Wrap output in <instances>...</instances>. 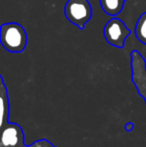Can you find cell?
I'll use <instances>...</instances> for the list:
<instances>
[{
    "label": "cell",
    "instance_id": "5",
    "mask_svg": "<svg viewBox=\"0 0 146 147\" xmlns=\"http://www.w3.org/2000/svg\"><path fill=\"white\" fill-rule=\"evenodd\" d=\"M24 134L18 124L6 123L2 128L0 135V145L2 147H21L23 146Z\"/></svg>",
    "mask_w": 146,
    "mask_h": 147
},
{
    "label": "cell",
    "instance_id": "4",
    "mask_svg": "<svg viewBox=\"0 0 146 147\" xmlns=\"http://www.w3.org/2000/svg\"><path fill=\"white\" fill-rule=\"evenodd\" d=\"M131 79L146 103V60L137 50L131 51Z\"/></svg>",
    "mask_w": 146,
    "mask_h": 147
},
{
    "label": "cell",
    "instance_id": "1",
    "mask_svg": "<svg viewBox=\"0 0 146 147\" xmlns=\"http://www.w3.org/2000/svg\"><path fill=\"white\" fill-rule=\"evenodd\" d=\"M0 43L9 52L19 53L27 45V34L17 22H7L0 25Z\"/></svg>",
    "mask_w": 146,
    "mask_h": 147
},
{
    "label": "cell",
    "instance_id": "7",
    "mask_svg": "<svg viewBox=\"0 0 146 147\" xmlns=\"http://www.w3.org/2000/svg\"><path fill=\"white\" fill-rule=\"evenodd\" d=\"M134 34L142 44L146 45V12L139 16L134 28Z\"/></svg>",
    "mask_w": 146,
    "mask_h": 147
},
{
    "label": "cell",
    "instance_id": "10",
    "mask_svg": "<svg viewBox=\"0 0 146 147\" xmlns=\"http://www.w3.org/2000/svg\"><path fill=\"white\" fill-rule=\"evenodd\" d=\"M25 147H31V145H29V146H25Z\"/></svg>",
    "mask_w": 146,
    "mask_h": 147
},
{
    "label": "cell",
    "instance_id": "2",
    "mask_svg": "<svg viewBox=\"0 0 146 147\" xmlns=\"http://www.w3.org/2000/svg\"><path fill=\"white\" fill-rule=\"evenodd\" d=\"M64 15L69 22L83 29L92 17V6L88 0H68L64 6Z\"/></svg>",
    "mask_w": 146,
    "mask_h": 147
},
{
    "label": "cell",
    "instance_id": "6",
    "mask_svg": "<svg viewBox=\"0 0 146 147\" xmlns=\"http://www.w3.org/2000/svg\"><path fill=\"white\" fill-rule=\"evenodd\" d=\"M126 1L127 0H100V5L106 14L115 16L122 11Z\"/></svg>",
    "mask_w": 146,
    "mask_h": 147
},
{
    "label": "cell",
    "instance_id": "9",
    "mask_svg": "<svg viewBox=\"0 0 146 147\" xmlns=\"http://www.w3.org/2000/svg\"><path fill=\"white\" fill-rule=\"evenodd\" d=\"M31 147H56V146H54L52 143L47 141L46 139H41L34 142L33 144H31Z\"/></svg>",
    "mask_w": 146,
    "mask_h": 147
},
{
    "label": "cell",
    "instance_id": "3",
    "mask_svg": "<svg viewBox=\"0 0 146 147\" xmlns=\"http://www.w3.org/2000/svg\"><path fill=\"white\" fill-rule=\"evenodd\" d=\"M130 33V29L126 27L124 22L116 17L111 18L103 28V35L106 41L117 48L124 47L125 39Z\"/></svg>",
    "mask_w": 146,
    "mask_h": 147
},
{
    "label": "cell",
    "instance_id": "8",
    "mask_svg": "<svg viewBox=\"0 0 146 147\" xmlns=\"http://www.w3.org/2000/svg\"><path fill=\"white\" fill-rule=\"evenodd\" d=\"M9 115V103L7 99V93L0 94V129L7 123V118Z\"/></svg>",
    "mask_w": 146,
    "mask_h": 147
}]
</instances>
